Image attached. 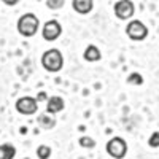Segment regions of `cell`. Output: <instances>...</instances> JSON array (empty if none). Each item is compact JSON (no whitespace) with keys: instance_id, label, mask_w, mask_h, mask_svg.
Returning <instances> with one entry per match:
<instances>
[{"instance_id":"obj_20","label":"cell","mask_w":159,"mask_h":159,"mask_svg":"<svg viewBox=\"0 0 159 159\" xmlns=\"http://www.w3.org/2000/svg\"><path fill=\"white\" fill-rule=\"evenodd\" d=\"M22 159H29V157H22Z\"/></svg>"},{"instance_id":"obj_8","label":"cell","mask_w":159,"mask_h":159,"mask_svg":"<svg viewBox=\"0 0 159 159\" xmlns=\"http://www.w3.org/2000/svg\"><path fill=\"white\" fill-rule=\"evenodd\" d=\"M64 108H65V102H64L62 97H59V96L48 97V100H46V113H49V115H57V113H61Z\"/></svg>"},{"instance_id":"obj_17","label":"cell","mask_w":159,"mask_h":159,"mask_svg":"<svg viewBox=\"0 0 159 159\" xmlns=\"http://www.w3.org/2000/svg\"><path fill=\"white\" fill-rule=\"evenodd\" d=\"M148 145L151 148H157L159 147V132L156 130V132H153V135L150 137V140H148Z\"/></svg>"},{"instance_id":"obj_6","label":"cell","mask_w":159,"mask_h":159,"mask_svg":"<svg viewBox=\"0 0 159 159\" xmlns=\"http://www.w3.org/2000/svg\"><path fill=\"white\" fill-rule=\"evenodd\" d=\"M16 110L21 113V115H25V116H30V115H35L38 111V102L35 97H30V96H24V97H19L16 100Z\"/></svg>"},{"instance_id":"obj_16","label":"cell","mask_w":159,"mask_h":159,"mask_svg":"<svg viewBox=\"0 0 159 159\" xmlns=\"http://www.w3.org/2000/svg\"><path fill=\"white\" fill-rule=\"evenodd\" d=\"M65 3V0H46V7L49 10H61Z\"/></svg>"},{"instance_id":"obj_18","label":"cell","mask_w":159,"mask_h":159,"mask_svg":"<svg viewBox=\"0 0 159 159\" xmlns=\"http://www.w3.org/2000/svg\"><path fill=\"white\" fill-rule=\"evenodd\" d=\"M35 99H37V102H46V100H48V94H46L45 91H40Z\"/></svg>"},{"instance_id":"obj_4","label":"cell","mask_w":159,"mask_h":159,"mask_svg":"<svg viewBox=\"0 0 159 159\" xmlns=\"http://www.w3.org/2000/svg\"><path fill=\"white\" fill-rule=\"evenodd\" d=\"M113 11H115V16L121 21H127L134 16L135 13V5L132 0H118L113 7Z\"/></svg>"},{"instance_id":"obj_14","label":"cell","mask_w":159,"mask_h":159,"mask_svg":"<svg viewBox=\"0 0 159 159\" xmlns=\"http://www.w3.org/2000/svg\"><path fill=\"white\" fill-rule=\"evenodd\" d=\"M127 83H129V84L140 86V84L143 83V78H142V75H140V73H130V75L127 76Z\"/></svg>"},{"instance_id":"obj_9","label":"cell","mask_w":159,"mask_h":159,"mask_svg":"<svg viewBox=\"0 0 159 159\" xmlns=\"http://www.w3.org/2000/svg\"><path fill=\"white\" fill-rule=\"evenodd\" d=\"M72 8L78 15H89L94 8V0H72Z\"/></svg>"},{"instance_id":"obj_1","label":"cell","mask_w":159,"mask_h":159,"mask_svg":"<svg viewBox=\"0 0 159 159\" xmlns=\"http://www.w3.org/2000/svg\"><path fill=\"white\" fill-rule=\"evenodd\" d=\"M42 67L46 72H51V73L61 72L62 67H64V56H62V52L59 49H56V48H51V49L45 51L43 56H42Z\"/></svg>"},{"instance_id":"obj_13","label":"cell","mask_w":159,"mask_h":159,"mask_svg":"<svg viewBox=\"0 0 159 159\" xmlns=\"http://www.w3.org/2000/svg\"><path fill=\"white\" fill-rule=\"evenodd\" d=\"M37 156H38V159H49L51 157V148L48 145H40L37 148Z\"/></svg>"},{"instance_id":"obj_7","label":"cell","mask_w":159,"mask_h":159,"mask_svg":"<svg viewBox=\"0 0 159 159\" xmlns=\"http://www.w3.org/2000/svg\"><path fill=\"white\" fill-rule=\"evenodd\" d=\"M61 34H62V25H61L59 21L51 19V21L45 22L42 35H43V38L46 40V42H54V40H57L61 37Z\"/></svg>"},{"instance_id":"obj_19","label":"cell","mask_w":159,"mask_h":159,"mask_svg":"<svg viewBox=\"0 0 159 159\" xmlns=\"http://www.w3.org/2000/svg\"><path fill=\"white\" fill-rule=\"evenodd\" d=\"M2 2H3L7 7H15V5L19 2V0H2Z\"/></svg>"},{"instance_id":"obj_10","label":"cell","mask_w":159,"mask_h":159,"mask_svg":"<svg viewBox=\"0 0 159 159\" xmlns=\"http://www.w3.org/2000/svg\"><path fill=\"white\" fill-rule=\"evenodd\" d=\"M83 59L86 62H97V61L102 59V52H100V49L96 45H89L84 49V52H83Z\"/></svg>"},{"instance_id":"obj_15","label":"cell","mask_w":159,"mask_h":159,"mask_svg":"<svg viewBox=\"0 0 159 159\" xmlns=\"http://www.w3.org/2000/svg\"><path fill=\"white\" fill-rule=\"evenodd\" d=\"M80 147L83 148H94L96 147V140L91 137H81L80 139Z\"/></svg>"},{"instance_id":"obj_5","label":"cell","mask_w":159,"mask_h":159,"mask_svg":"<svg viewBox=\"0 0 159 159\" xmlns=\"http://www.w3.org/2000/svg\"><path fill=\"white\" fill-rule=\"evenodd\" d=\"M107 153L113 157V159H123L127 153V143L124 139L121 137H113L111 140H108L107 143Z\"/></svg>"},{"instance_id":"obj_3","label":"cell","mask_w":159,"mask_h":159,"mask_svg":"<svg viewBox=\"0 0 159 159\" xmlns=\"http://www.w3.org/2000/svg\"><path fill=\"white\" fill-rule=\"evenodd\" d=\"M126 35L130 40H134V42H142V40L148 37V27L142 21L134 19L126 25Z\"/></svg>"},{"instance_id":"obj_12","label":"cell","mask_w":159,"mask_h":159,"mask_svg":"<svg viewBox=\"0 0 159 159\" xmlns=\"http://www.w3.org/2000/svg\"><path fill=\"white\" fill-rule=\"evenodd\" d=\"M16 154V148L11 143H2L0 145V159H13Z\"/></svg>"},{"instance_id":"obj_2","label":"cell","mask_w":159,"mask_h":159,"mask_svg":"<svg viewBox=\"0 0 159 159\" xmlns=\"http://www.w3.org/2000/svg\"><path fill=\"white\" fill-rule=\"evenodd\" d=\"M18 32L22 35V37H34L37 32H38V27H40V21L38 18L34 15V13H25L22 15L19 19H18Z\"/></svg>"},{"instance_id":"obj_11","label":"cell","mask_w":159,"mask_h":159,"mask_svg":"<svg viewBox=\"0 0 159 159\" xmlns=\"http://www.w3.org/2000/svg\"><path fill=\"white\" fill-rule=\"evenodd\" d=\"M38 124L42 129H52L56 126V118L49 113H43L38 116Z\"/></svg>"}]
</instances>
